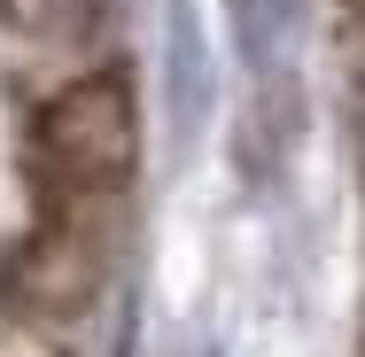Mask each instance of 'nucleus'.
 I'll return each mask as SVG.
<instances>
[{"label": "nucleus", "instance_id": "1", "mask_svg": "<svg viewBox=\"0 0 365 357\" xmlns=\"http://www.w3.org/2000/svg\"><path fill=\"white\" fill-rule=\"evenodd\" d=\"M140 171V101L125 63L63 78L31 125H24V187H31V225L8 257V311L16 319H78L93 287L109 280L117 225L133 202Z\"/></svg>", "mask_w": 365, "mask_h": 357}, {"label": "nucleus", "instance_id": "3", "mask_svg": "<svg viewBox=\"0 0 365 357\" xmlns=\"http://www.w3.org/2000/svg\"><path fill=\"white\" fill-rule=\"evenodd\" d=\"M342 8H350V16H358V24H365V0H342Z\"/></svg>", "mask_w": 365, "mask_h": 357}, {"label": "nucleus", "instance_id": "2", "mask_svg": "<svg viewBox=\"0 0 365 357\" xmlns=\"http://www.w3.org/2000/svg\"><path fill=\"white\" fill-rule=\"evenodd\" d=\"M0 357H63V350L47 342L39 319H16V311H8V319H0Z\"/></svg>", "mask_w": 365, "mask_h": 357}]
</instances>
